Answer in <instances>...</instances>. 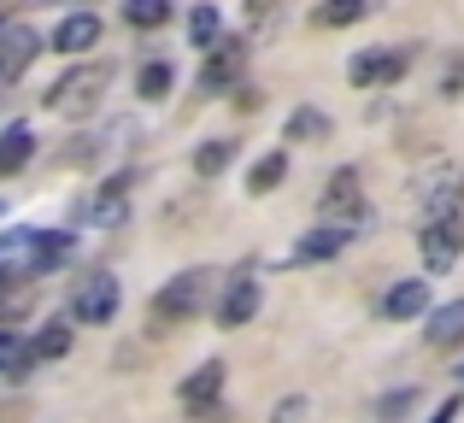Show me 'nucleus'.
Returning a JSON list of instances; mask_svg holds the SVG:
<instances>
[{
  "label": "nucleus",
  "instance_id": "nucleus-1",
  "mask_svg": "<svg viewBox=\"0 0 464 423\" xmlns=\"http://www.w3.org/2000/svg\"><path fill=\"white\" fill-rule=\"evenodd\" d=\"M106 82H112V71H106V65H77V71H65V77L47 89V112H59V118H89V112H101Z\"/></svg>",
  "mask_w": 464,
  "mask_h": 423
},
{
  "label": "nucleus",
  "instance_id": "nucleus-2",
  "mask_svg": "<svg viewBox=\"0 0 464 423\" xmlns=\"http://www.w3.org/2000/svg\"><path fill=\"white\" fill-rule=\"evenodd\" d=\"M206 294H212V271H182L153 294V318L159 323H188L194 312H206Z\"/></svg>",
  "mask_w": 464,
  "mask_h": 423
},
{
  "label": "nucleus",
  "instance_id": "nucleus-3",
  "mask_svg": "<svg viewBox=\"0 0 464 423\" xmlns=\"http://www.w3.org/2000/svg\"><path fill=\"white\" fill-rule=\"evenodd\" d=\"M418 253H423V264L430 271H453L459 264V253H464V217H430L423 224V236H418Z\"/></svg>",
  "mask_w": 464,
  "mask_h": 423
},
{
  "label": "nucleus",
  "instance_id": "nucleus-4",
  "mask_svg": "<svg viewBox=\"0 0 464 423\" xmlns=\"http://www.w3.org/2000/svg\"><path fill=\"white\" fill-rule=\"evenodd\" d=\"M241 71H247V42H241V35H224V42L206 53V65H200V89L206 94L241 89Z\"/></svg>",
  "mask_w": 464,
  "mask_h": 423
},
{
  "label": "nucleus",
  "instance_id": "nucleus-5",
  "mask_svg": "<svg viewBox=\"0 0 464 423\" xmlns=\"http://www.w3.org/2000/svg\"><path fill=\"white\" fill-rule=\"evenodd\" d=\"M112 312H118V276L89 271L77 283V294H71V318H77V323H106Z\"/></svg>",
  "mask_w": 464,
  "mask_h": 423
},
{
  "label": "nucleus",
  "instance_id": "nucleus-6",
  "mask_svg": "<svg viewBox=\"0 0 464 423\" xmlns=\"http://www.w3.org/2000/svg\"><path fill=\"white\" fill-rule=\"evenodd\" d=\"M317 212H324L335 229H347V224H364L359 171H335V177H329V188H324V200H317Z\"/></svg>",
  "mask_w": 464,
  "mask_h": 423
},
{
  "label": "nucleus",
  "instance_id": "nucleus-7",
  "mask_svg": "<svg viewBox=\"0 0 464 423\" xmlns=\"http://www.w3.org/2000/svg\"><path fill=\"white\" fill-rule=\"evenodd\" d=\"M42 53V35L30 30V24H0V82H12V77H24L30 71V59Z\"/></svg>",
  "mask_w": 464,
  "mask_h": 423
},
{
  "label": "nucleus",
  "instance_id": "nucleus-8",
  "mask_svg": "<svg viewBox=\"0 0 464 423\" xmlns=\"http://www.w3.org/2000/svg\"><path fill=\"white\" fill-rule=\"evenodd\" d=\"M406 65H411V53L406 47H371V53H359L353 59V82H359V89H388V82H400L406 77Z\"/></svg>",
  "mask_w": 464,
  "mask_h": 423
},
{
  "label": "nucleus",
  "instance_id": "nucleus-9",
  "mask_svg": "<svg viewBox=\"0 0 464 423\" xmlns=\"http://www.w3.org/2000/svg\"><path fill=\"white\" fill-rule=\"evenodd\" d=\"M35 294H42V288H35V276H24V271H6V276H0V330H18V323L35 312Z\"/></svg>",
  "mask_w": 464,
  "mask_h": 423
},
{
  "label": "nucleus",
  "instance_id": "nucleus-10",
  "mask_svg": "<svg viewBox=\"0 0 464 423\" xmlns=\"http://www.w3.org/2000/svg\"><path fill=\"white\" fill-rule=\"evenodd\" d=\"M253 312H259V283H253V276H236V283L224 288V300H218V330H241Z\"/></svg>",
  "mask_w": 464,
  "mask_h": 423
},
{
  "label": "nucleus",
  "instance_id": "nucleus-11",
  "mask_svg": "<svg viewBox=\"0 0 464 423\" xmlns=\"http://www.w3.org/2000/svg\"><path fill=\"white\" fill-rule=\"evenodd\" d=\"M177 394H182V406H188V412H212L218 394H224V365H218V359H206L194 377H182Z\"/></svg>",
  "mask_w": 464,
  "mask_h": 423
},
{
  "label": "nucleus",
  "instance_id": "nucleus-12",
  "mask_svg": "<svg viewBox=\"0 0 464 423\" xmlns=\"http://www.w3.org/2000/svg\"><path fill=\"white\" fill-rule=\"evenodd\" d=\"M423 312H430V283H423V276H406V283L388 288V300H382V318H388V323L423 318Z\"/></svg>",
  "mask_w": 464,
  "mask_h": 423
},
{
  "label": "nucleus",
  "instance_id": "nucleus-13",
  "mask_svg": "<svg viewBox=\"0 0 464 423\" xmlns=\"http://www.w3.org/2000/svg\"><path fill=\"white\" fill-rule=\"evenodd\" d=\"M53 47L59 53H89V47H101V18H94V12H71L53 30Z\"/></svg>",
  "mask_w": 464,
  "mask_h": 423
},
{
  "label": "nucleus",
  "instance_id": "nucleus-14",
  "mask_svg": "<svg viewBox=\"0 0 464 423\" xmlns=\"http://www.w3.org/2000/svg\"><path fill=\"white\" fill-rule=\"evenodd\" d=\"M423 341L430 347H464V300H453V306H435L430 312V330H423Z\"/></svg>",
  "mask_w": 464,
  "mask_h": 423
},
{
  "label": "nucleus",
  "instance_id": "nucleus-15",
  "mask_svg": "<svg viewBox=\"0 0 464 423\" xmlns=\"http://www.w3.org/2000/svg\"><path fill=\"white\" fill-rule=\"evenodd\" d=\"M89 217H94V224H106V229H112V224H124V217H130V183H124V177L101 183V195L89 200Z\"/></svg>",
  "mask_w": 464,
  "mask_h": 423
},
{
  "label": "nucleus",
  "instance_id": "nucleus-16",
  "mask_svg": "<svg viewBox=\"0 0 464 423\" xmlns=\"http://www.w3.org/2000/svg\"><path fill=\"white\" fill-rule=\"evenodd\" d=\"M347 229H335V224H324V229H312V236L306 241H300V247H295V264H324V259H335V253L341 247H347Z\"/></svg>",
  "mask_w": 464,
  "mask_h": 423
},
{
  "label": "nucleus",
  "instance_id": "nucleus-17",
  "mask_svg": "<svg viewBox=\"0 0 464 423\" xmlns=\"http://www.w3.org/2000/svg\"><path fill=\"white\" fill-rule=\"evenodd\" d=\"M30 153H35V136H30V124H12L6 136H0V177L24 171V165H30Z\"/></svg>",
  "mask_w": 464,
  "mask_h": 423
},
{
  "label": "nucleus",
  "instance_id": "nucleus-18",
  "mask_svg": "<svg viewBox=\"0 0 464 423\" xmlns=\"http://www.w3.org/2000/svg\"><path fill=\"white\" fill-rule=\"evenodd\" d=\"M329 136H335V124H329L317 106H300V112H288L283 141H329Z\"/></svg>",
  "mask_w": 464,
  "mask_h": 423
},
{
  "label": "nucleus",
  "instance_id": "nucleus-19",
  "mask_svg": "<svg viewBox=\"0 0 464 423\" xmlns=\"http://www.w3.org/2000/svg\"><path fill=\"white\" fill-rule=\"evenodd\" d=\"M71 259V236H42V229H35V247H30V276H42V271H53V264H65Z\"/></svg>",
  "mask_w": 464,
  "mask_h": 423
},
{
  "label": "nucleus",
  "instance_id": "nucleus-20",
  "mask_svg": "<svg viewBox=\"0 0 464 423\" xmlns=\"http://www.w3.org/2000/svg\"><path fill=\"white\" fill-rule=\"evenodd\" d=\"M364 12H371V0H324V6L312 12L317 30H347V24H359Z\"/></svg>",
  "mask_w": 464,
  "mask_h": 423
},
{
  "label": "nucleus",
  "instance_id": "nucleus-21",
  "mask_svg": "<svg viewBox=\"0 0 464 423\" xmlns=\"http://www.w3.org/2000/svg\"><path fill=\"white\" fill-rule=\"evenodd\" d=\"M30 353H35V359H65V353H71V323H65V318L42 323V335L30 341Z\"/></svg>",
  "mask_w": 464,
  "mask_h": 423
},
{
  "label": "nucleus",
  "instance_id": "nucleus-22",
  "mask_svg": "<svg viewBox=\"0 0 464 423\" xmlns=\"http://www.w3.org/2000/svg\"><path fill=\"white\" fill-rule=\"evenodd\" d=\"M283 177H288V153H265V159H259V165H253V177H247V188H253V195H271V188H276V183H283Z\"/></svg>",
  "mask_w": 464,
  "mask_h": 423
},
{
  "label": "nucleus",
  "instance_id": "nucleus-23",
  "mask_svg": "<svg viewBox=\"0 0 464 423\" xmlns=\"http://www.w3.org/2000/svg\"><path fill=\"white\" fill-rule=\"evenodd\" d=\"M188 42L206 47V53L224 42V30H218V12H212V6H194V12H188Z\"/></svg>",
  "mask_w": 464,
  "mask_h": 423
},
{
  "label": "nucleus",
  "instance_id": "nucleus-24",
  "mask_svg": "<svg viewBox=\"0 0 464 423\" xmlns=\"http://www.w3.org/2000/svg\"><path fill=\"white\" fill-rule=\"evenodd\" d=\"M124 18L136 24V30H159V24L170 18V0H124Z\"/></svg>",
  "mask_w": 464,
  "mask_h": 423
},
{
  "label": "nucleus",
  "instance_id": "nucleus-25",
  "mask_svg": "<svg viewBox=\"0 0 464 423\" xmlns=\"http://www.w3.org/2000/svg\"><path fill=\"white\" fill-rule=\"evenodd\" d=\"M30 365H35V353H30V347H24L12 330H6V335H0V370H6V377H24Z\"/></svg>",
  "mask_w": 464,
  "mask_h": 423
},
{
  "label": "nucleus",
  "instance_id": "nucleus-26",
  "mask_svg": "<svg viewBox=\"0 0 464 423\" xmlns=\"http://www.w3.org/2000/svg\"><path fill=\"white\" fill-rule=\"evenodd\" d=\"M136 89H141V101H165V94H170V65H165V59H153V65H141Z\"/></svg>",
  "mask_w": 464,
  "mask_h": 423
},
{
  "label": "nucleus",
  "instance_id": "nucleus-27",
  "mask_svg": "<svg viewBox=\"0 0 464 423\" xmlns=\"http://www.w3.org/2000/svg\"><path fill=\"white\" fill-rule=\"evenodd\" d=\"M229 159H236V141H206V148L194 153V171H200V177H218Z\"/></svg>",
  "mask_w": 464,
  "mask_h": 423
},
{
  "label": "nucleus",
  "instance_id": "nucleus-28",
  "mask_svg": "<svg viewBox=\"0 0 464 423\" xmlns=\"http://www.w3.org/2000/svg\"><path fill=\"white\" fill-rule=\"evenodd\" d=\"M411 406H418V389H400V394H388L382 406H376V412H382V423H400L411 412Z\"/></svg>",
  "mask_w": 464,
  "mask_h": 423
},
{
  "label": "nucleus",
  "instance_id": "nucleus-29",
  "mask_svg": "<svg viewBox=\"0 0 464 423\" xmlns=\"http://www.w3.org/2000/svg\"><path fill=\"white\" fill-rule=\"evenodd\" d=\"M295 418H306V400H300V394H295V400H283V406L271 412V423H295Z\"/></svg>",
  "mask_w": 464,
  "mask_h": 423
},
{
  "label": "nucleus",
  "instance_id": "nucleus-30",
  "mask_svg": "<svg viewBox=\"0 0 464 423\" xmlns=\"http://www.w3.org/2000/svg\"><path fill=\"white\" fill-rule=\"evenodd\" d=\"M441 94H447V101H459V94H464V59H459V65H453V71H447V82H441Z\"/></svg>",
  "mask_w": 464,
  "mask_h": 423
},
{
  "label": "nucleus",
  "instance_id": "nucleus-31",
  "mask_svg": "<svg viewBox=\"0 0 464 423\" xmlns=\"http://www.w3.org/2000/svg\"><path fill=\"white\" fill-rule=\"evenodd\" d=\"M459 418V394H453V400H441V406H435V418L430 423H453Z\"/></svg>",
  "mask_w": 464,
  "mask_h": 423
},
{
  "label": "nucleus",
  "instance_id": "nucleus-32",
  "mask_svg": "<svg viewBox=\"0 0 464 423\" xmlns=\"http://www.w3.org/2000/svg\"><path fill=\"white\" fill-rule=\"evenodd\" d=\"M276 6V0H253V12H271Z\"/></svg>",
  "mask_w": 464,
  "mask_h": 423
},
{
  "label": "nucleus",
  "instance_id": "nucleus-33",
  "mask_svg": "<svg viewBox=\"0 0 464 423\" xmlns=\"http://www.w3.org/2000/svg\"><path fill=\"white\" fill-rule=\"evenodd\" d=\"M459 382H464V365H459Z\"/></svg>",
  "mask_w": 464,
  "mask_h": 423
}]
</instances>
